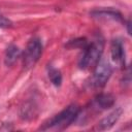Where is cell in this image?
<instances>
[{"label": "cell", "instance_id": "cell-1", "mask_svg": "<svg viewBox=\"0 0 132 132\" xmlns=\"http://www.w3.org/2000/svg\"><path fill=\"white\" fill-rule=\"evenodd\" d=\"M78 113H79V107L76 104L68 105L66 108H64L54 118H52L44 125V127H42V130H48V129L63 130L74 122V120L78 117Z\"/></svg>", "mask_w": 132, "mask_h": 132}, {"label": "cell", "instance_id": "cell-2", "mask_svg": "<svg viewBox=\"0 0 132 132\" xmlns=\"http://www.w3.org/2000/svg\"><path fill=\"white\" fill-rule=\"evenodd\" d=\"M103 48L104 42L102 39H96L92 43L87 44V46L84 47L82 55L79 59V67L81 69H88L95 66L102 56Z\"/></svg>", "mask_w": 132, "mask_h": 132}, {"label": "cell", "instance_id": "cell-3", "mask_svg": "<svg viewBox=\"0 0 132 132\" xmlns=\"http://www.w3.org/2000/svg\"><path fill=\"white\" fill-rule=\"evenodd\" d=\"M42 48H43L42 42L37 37L32 38L28 42V44L26 46V50L23 54L24 68L30 69L37 63V61L39 60V58L42 54Z\"/></svg>", "mask_w": 132, "mask_h": 132}, {"label": "cell", "instance_id": "cell-4", "mask_svg": "<svg viewBox=\"0 0 132 132\" xmlns=\"http://www.w3.org/2000/svg\"><path fill=\"white\" fill-rule=\"evenodd\" d=\"M111 73H112V68L109 62L104 58H100V60L95 65V69L93 72V77H92L93 86L97 89L103 88L108 81Z\"/></svg>", "mask_w": 132, "mask_h": 132}, {"label": "cell", "instance_id": "cell-5", "mask_svg": "<svg viewBox=\"0 0 132 132\" xmlns=\"http://www.w3.org/2000/svg\"><path fill=\"white\" fill-rule=\"evenodd\" d=\"M123 112V109L121 107H117L113 110H111L106 117H104L97 125V129L100 131H105V130H109L121 118Z\"/></svg>", "mask_w": 132, "mask_h": 132}, {"label": "cell", "instance_id": "cell-6", "mask_svg": "<svg viewBox=\"0 0 132 132\" xmlns=\"http://www.w3.org/2000/svg\"><path fill=\"white\" fill-rule=\"evenodd\" d=\"M110 55H111L112 61L117 63L119 66L123 67L125 65V48L120 40L114 39L111 41Z\"/></svg>", "mask_w": 132, "mask_h": 132}, {"label": "cell", "instance_id": "cell-7", "mask_svg": "<svg viewBox=\"0 0 132 132\" xmlns=\"http://www.w3.org/2000/svg\"><path fill=\"white\" fill-rule=\"evenodd\" d=\"M94 104L98 109H107L114 104V97L111 94L102 93L95 98Z\"/></svg>", "mask_w": 132, "mask_h": 132}, {"label": "cell", "instance_id": "cell-8", "mask_svg": "<svg viewBox=\"0 0 132 132\" xmlns=\"http://www.w3.org/2000/svg\"><path fill=\"white\" fill-rule=\"evenodd\" d=\"M21 57V50L14 45V44H10L5 53V58H4V62L7 66H11L12 64H14L16 62V60Z\"/></svg>", "mask_w": 132, "mask_h": 132}, {"label": "cell", "instance_id": "cell-9", "mask_svg": "<svg viewBox=\"0 0 132 132\" xmlns=\"http://www.w3.org/2000/svg\"><path fill=\"white\" fill-rule=\"evenodd\" d=\"M92 14L96 15V16H100V18H110L112 20H116V21H122V15L120 12L118 11H114V10H97V11H94L92 12Z\"/></svg>", "mask_w": 132, "mask_h": 132}, {"label": "cell", "instance_id": "cell-10", "mask_svg": "<svg viewBox=\"0 0 132 132\" xmlns=\"http://www.w3.org/2000/svg\"><path fill=\"white\" fill-rule=\"evenodd\" d=\"M48 77L51 79V81L55 85V86H60L62 82V75L61 72L56 69V68H51L48 71Z\"/></svg>", "mask_w": 132, "mask_h": 132}]
</instances>
